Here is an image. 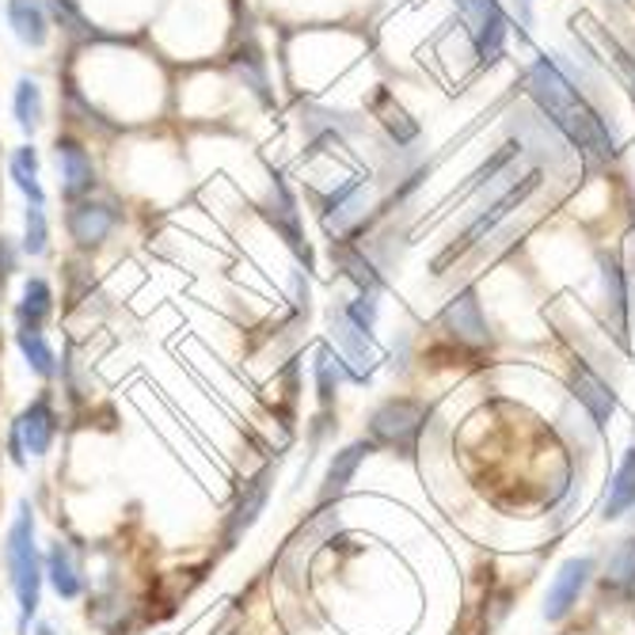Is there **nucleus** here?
Here are the masks:
<instances>
[{
  "instance_id": "1",
  "label": "nucleus",
  "mask_w": 635,
  "mask_h": 635,
  "mask_svg": "<svg viewBox=\"0 0 635 635\" xmlns=\"http://www.w3.org/2000/svg\"><path fill=\"white\" fill-rule=\"evenodd\" d=\"M529 96L537 99V107L548 115V123L568 137L571 145L590 149L602 160H608L616 152L608 126L582 103V96L571 88V81L560 73V65H555L552 57H537L533 68H529Z\"/></svg>"
},
{
  "instance_id": "2",
  "label": "nucleus",
  "mask_w": 635,
  "mask_h": 635,
  "mask_svg": "<svg viewBox=\"0 0 635 635\" xmlns=\"http://www.w3.org/2000/svg\"><path fill=\"white\" fill-rule=\"evenodd\" d=\"M4 568H8V582H12L15 605H20V632L28 635V624L39 616V605H42V586H46L31 502L15 506V518L4 533Z\"/></svg>"
},
{
  "instance_id": "3",
  "label": "nucleus",
  "mask_w": 635,
  "mask_h": 635,
  "mask_svg": "<svg viewBox=\"0 0 635 635\" xmlns=\"http://www.w3.org/2000/svg\"><path fill=\"white\" fill-rule=\"evenodd\" d=\"M426 426V403L411 400V396H392L384 403H377L369 411V442L384 445V449L411 457L419 449V437Z\"/></svg>"
},
{
  "instance_id": "4",
  "label": "nucleus",
  "mask_w": 635,
  "mask_h": 635,
  "mask_svg": "<svg viewBox=\"0 0 635 635\" xmlns=\"http://www.w3.org/2000/svg\"><path fill=\"white\" fill-rule=\"evenodd\" d=\"M123 221V210L115 202H103V199H81V202H68V213H65V229H68V240L76 247H99L107 244L110 233L118 229Z\"/></svg>"
},
{
  "instance_id": "5",
  "label": "nucleus",
  "mask_w": 635,
  "mask_h": 635,
  "mask_svg": "<svg viewBox=\"0 0 635 635\" xmlns=\"http://www.w3.org/2000/svg\"><path fill=\"white\" fill-rule=\"evenodd\" d=\"M271 491H274V468L267 465L263 472H255V476L247 479L244 491L236 495L233 510L225 514V533H221V540H225V548H236L240 540L252 533L255 521H260V514L267 510Z\"/></svg>"
},
{
  "instance_id": "6",
  "label": "nucleus",
  "mask_w": 635,
  "mask_h": 635,
  "mask_svg": "<svg viewBox=\"0 0 635 635\" xmlns=\"http://www.w3.org/2000/svg\"><path fill=\"white\" fill-rule=\"evenodd\" d=\"M12 426H15V434H20L28 457H34V461L46 457L57 442V408H54V400H50V392H39V396L12 419Z\"/></svg>"
},
{
  "instance_id": "7",
  "label": "nucleus",
  "mask_w": 635,
  "mask_h": 635,
  "mask_svg": "<svg viewBox=\"0 0 635 635\" xmlns=\"http://www.w3.org/2000/svg\"><path fill=\"white\" fill-rule=\"evenodd\" d=\"M42 571H46V586L54 590L62 602H81L88 594V574L81 568V555L73 552V544L54 540L42 552Z\"/></svg>"
},
{
  "instance_id": "8",
  "label": "nucleus",
  "mask_w": 635,
  "mask_h": 635,
  "mask_svg": "<svg viewBox=\"0 0 635 635\" xmlns=\"http://www.w3.org/2000/svg\"><path fill=\"white\" fill-rule=\"evenodd\" d=\"M54 160H57V176H62V199L65 202H81L96 191V165H92L88 149L73 137H57L54 145Z\"/></svg>"
},
{
  "instance_id": "9",
  "label": "nucleus",
  "mask_w": 635,
  "mask_h": 635,
  "mask_svg": "<svg viewBox=\"0 0 635 635\" xmlns=\"http://www.w3.org/2000/svg\"><path fill=\"white\" fill-rule=\"evenodd\" d=\"M331 331L335 339H339V350H342V362H347V373L350 381H369V373L377 369V362H381V350L373 347V335H362L354 328V324L347 320V316L339 313V308H331Z\"/></svg>"
},
{
  "instance_id": "10",
  "label": "nucleus",
  "mask_w": 635,
  "mask_h": 635,
  "mask_svg": "<svg viewBox=\"0 0 635 635\" xmlns=\"http://www.w3.org/2000/svg\"><path fill=\"white\" fill-rule=\"evenodd\" d=\"M457 8L465 12V20L472 23V39H476L479 46V57L487 62H495L502 50V39H506V15L502 8L495 4V0H457Z\"/></svg>"
},
{
  "instance_id": "11",
  "label": "nucleus",
  "mask_w": 635,
  "mask_h": 635,
  "mask_svg": "<svg viewBox=\"0 0 635 635\" xmlns=\"http://www.w3.org/2000/svg\"><path fill=\"white\" fill-rule=\"evenodd\" d=\"M590 574H594V560H590V555H574V560H568L560 571H555L552 586H548V597H544V621L555 624L571 613V605L579 602Z\"/></svg>"
},
{
  "instance_id": "12",
  "label": "nucleus",
  "mask_w": 635,
  "mask_h": 635,
  "mask_svg": "<svg viewBox=\"0 0 635 635\" xmlns=\"http://www.w3.org/2000/svg\"><path fill=\"white\" fill-rule=\"evenodd\" d=\"M442 324L445 331L453 335L457 342H468V347H487L491 331H487V320L479 313V301H476V289H461L442 313Z\"/></svg>"
},
{
  "instance_id": "13",
  "label": "nucleus",
  "mask_w": 635,
  "mask_h": 635,
  "mask_svg": "<svg viewBox=\"0 0 635 635\" xmlns=\"http://www.w3.org/2000/svg\"><path fill=\"white\" fill-rule=\"evenodd\" d=\"M15 316V331H42L54 316V289L42 274H31L23 278V289H20V301L12 308Z\"/></svg>"
},
{
  "instance_id": "14",
  "label": "nucleus",
  "mask_w": 635,
  "mask_h": 635,
  "mask_svg": "<svg viewBox=\"0 0 635 635\" xmlns=\"http://www.w3.org/2000/svg\"><path fill=\"white\" fill-rule=\"evenodd\" d=\"M373 449H377L373 442H354V445H347V449L335 453L331 465H328V472H324L320 491H316V506H320V510H324V506H331L342 491H347L350 479H354V472L362 468V461H366Z\"/></svg>"
},
{
  "instance_id": "15",
  "label": "nucleus",
  "mask_w": 635,
  "mask_h": 635,
  "mask_svg": "<svg viewBox=\"0 0 635 635\" xmlns=\"http://www.w3.org/2000/svg\"><path fill=\"white\" fill-rule=\"evenodd\" d=\"M274 233L289 244V252L297 255V260L308 263V244H305V229H301V213H297V199L289 194V187L282 183V176H274V202L267 210Z\"/></svg>"
},
{
  "instance_id": "16",
  "label": "nucleus",
  "mask_w": 635,
  "mask_h": 635,
  "mask_svg": "<svg viewBox=\"0 0 635 635\" xmlns=\"http://www.w3.org/2000/svg\"><path fill=\"white\" fill-rule=\"evenodd\" d=\"M4 15H8V28H12V34L23 46L42 50L50 42V15L42 0H8Z\"/></svg>"
},
{
  "instance_id": "17",
  "label": "nucleus",
  "mask_w": 635,
  "mask_h": 635,
  "mask_svg": "<svg viewBox=\"0 0 635 635\" xmlns=\"http://www.w3.org/2000/svg\"><path fill=\"white\" fill-rule=\"evenodd\" d=\"M571 392H574V400L590 411L594 426H608V419H613V411H616V396H613V389H608L602 377L590 373L586 366H579L571 373Z\"/></svg>"
},
{
  "instance_id": "18",
  "label": "nucleus",
  "mask_w": 635,
  "mask_h": 635,
  "mask_svg": "<svg viewBox=\"0 0 635 635\" xmlns=\"http://www.w3.org/2000/svg\"><path fill=\"white\" fill-rule=\"evenodd\" d=\"M88 624H92V628H99L103 635L130 632L134 628V602L118 594V590L88 597Z\"/></svg>"
},
{
  "instance_id": "19",
  "label": "nucleus",
  "mask_w": 635,
  "mask_h": 635,
  "mask_svg": "<svg viewBox=\"0 0 635 635\" xmlns=\"http://www.w3.org/2000/svg\"><path fill=\"white\" fill-rule=\"evenodd\" d=\"M537 179H540V176H529L526 183H521V187H514V191L506 194V199H499V202H495L491 210H487L484 218H479L476 225L468 229V233H465V240H461L457 247H449V255H445V260H453V255H457V252H465V247H472V244H476V240H484V233H491V229L499 225V221L506 218V213H510L514 205H521V199H526V194L533 191V187H537ZM445 260H442V263H445Z\"/></svg>"
},
{
  "instance_id": "20",
  "label": "nucleus",
  "mask_w": 635,
  "mask_h": 635,
  "mask_svg": "<svg viewBox=\"0 0 635 635\" xmlns=\"http://www.w3.org/2000/svg\"><path fill=\"white\" fill-rule=\"evenodd\" d=\"M15 347H20L23 362L34 377H42V381H54L57 373H62V362H57V350L50 347L46 331H15Z\"/></svg>"
},
{
  "instance_id": "21",
  "label": "nucleus",
  "mask_w": 635,
  "mask_h": 635,
  "mask_svg": "<svg viewBox=\"0 0 635 635\" xmlns=\"http://www.w3.org/2000/svg\"><path fill=\"white\" fill-rule=\"evenodd\" d=\"M313 377H316V396H320V408L331 411L335 396H339V384L347 381V362L339 358V350L331 347H316V362H313Z\"/></svg>"
},
{
  "instance_id": "22",
  "label": "nucleus",
  "mask_w": 635,
  "mask_h": 635,
  "mask_svg": "<svg viewBox=\"0 0 635 635\" xmlns=\"http://www.w3.org/2000/svg\"><path fill=\"white\" fill-rule=\"evenodd\" d=\"M8 179L28 194L31 205L46 202V191H42L39 183V152H34V145H20V149L8 157Z\"/></svg>"
},
{
  "instance_id": "23",
  "label": "nucleus",
  "mask_w": 635,
  "mask_h": 635,
  "mask_svg": "<svg viewBox=\"0 0 635 635\" xmlns=\"http://www.w3.org/2000/svg\"><path fill=\"white\" fill-rule=\"evenodd\" d=\"M12 115L15 123H20L23 134H34L42 126V115H46V103H42V88L39 81H31V76H20L15 81V92H12Z\"/></svg>"
},
{
  "instance_id": "24",
  "label": "nucleus",
  "mask_w": 635,
  "mask_h": 635,
  "mask_svg": "<svg viewBox=\"0 0 635 635\" xmlns=\"http://www.w3.org/2000/svg\"><path fill=\"white\" fill-rule=\"evenodd\" d=\"M635 506V449L624 453L621 468H616L613 484H608V495H605V521L621 518V514H628Z\"/></svg>"
},
{
  "instance_id": "25",
  "label": "nucleus",
  "mask_w": 635,
  "mask_h": 635,
  "mask_svg": "<svg viewBox=\"0 0 635 635\" xmlns=\"http://www.w3.org/2000/svg\"><path fill=\"white\" fill-rule=\"evenodd\" d=\"M233 65H236V73H240V81H244V88H252L255 96H260L263 107H274V96H271V81H267V65H263V57H260V50H247V57L240 54L233 57Z\"/></svg>"
},
{
  "instance_id": "26",
  "label": "nucleus",
  "mask_w": 635,
  "mask_h": 635,
  "mask_svg": "<svg viewBox=\"0 0 635 635\" xmlns=\"http://www.w3.org/2000/svg\"><path fill=\"white\" fill-rule=\"evenodd\" d=\"M20 252L31 255V260H42V255L50 252V221H46V210H42V205H28Z\"/></svg>"
},
{
  "instance_id": "27",
  "label": "nucleus",
  "mask_w": 635,
  "mask_h": 635,
  "mask_svg": "<svg viewBox=\"0 0 635 635\" xmlns=\"http://www.w3.org/2000/svg\"><path fill=\"white\" fill-rule=\"evenodd\" d=\"M46 4V15L54 23H62L65 31H73V34H84V39H92V23H88V15L81 12V4L76 0H42Z\"/></svg>"
},
{
  "instance_id": "28",
  "label": "nucleus",
  "mask_w": 635,
  "mask_h": 635,
  "mask_svg": "<svg viewBox=\"0 0 635 635\" xmlns=\"http://www.w3.org/2000/svg\"><path fill=\"white\" fill-rule=\"evenodd\" d=\"M605 579L624 590L635 586V540H621V544H616V552L608 555Z\"/></svg>"
},
{
  "instance_id": "29",
  "label": "nucleus",
  "mask_w": 635,
  "mask_h": 635,
  "mask_svg": "<svg viewBox=\"0 0 635 635\" xmlns=\"http://www.w3.org/2000/svg\"><path fill=\"white\" fill-rule=\"evenodd\" d=\"M342 316H347L350 324H354L362 335H373L377 328V313H381V301H377V294H358L354 301H347L339 308Z\"/></svg>"
},
{
  "instance_id": "30",
  "label": "nucleus",
  "mask_w": 635,
  "mask_h": 635,
  "mask_svg": "<svg viewBox=\"0 0 635 635\" xmlns=\"http://www.w3.org/2000/svg\"><path fill=\"white\" fill-rule=\"evenodd\" d=\"M602 278H605V297L616 313V328H624V320H628V286H624V274L616 263H605Z\"/></svg>"
},
{
  "instance_id": "31",
  "label": "nucleus",
  "mask_w": 635,
  "mask_h": 635,
  "mask_svg": "<svg viewBox=\"0 0 635 635\" xmlns=\"http://www.w3.org/2000/svg\"><path fill=\"white\" fill-rule=\"evenodd\" d=\"M339 263H342V271H347L350 278L358 282V289H362V294H381V274L373 271V263H369L366 255L342 252Z\"/></svg>"
},
{
  "instance_id": "32",
  "label": "nucleus",
  "mask_w": 635,
  "mask_h": 635,
  "mask_svg": "<svg viewBox=\"0 0 635 635\" xmlns=\"http://www.w3.org/2000/svg\"><path fill=\"white\" fill-rule=\"evenodd\" d=\"M602 42H605L608 54H613L616 68H621V73H624V81H628V92H632V99H635V57L621 46V42L613 39V34H605V31H602Z\"/></svg>"
},
{
  "instance_id": "33",
  "label": "nucleus",
  "mask_w": 635,
  "mask_h": 635,
  "mask_svg": "<svg viewBox=\"0 0 635 635\" xmlns=\"http://www.w3.org/2000/svg\"><path fill=\"white\" fill-rule=\"evenodd\" d=\"M20 247L12 244V236L0 233V286H4L8 278H12L15 271H20Z\"/></svg>"
},
{
  "instance_id": "34",
  "label": "nucleus",
  "mask_w": 635,
  "mask_h": 635,
  "mask_svg": "<svg viewBox=\"0 0 635 635\" xmlns=\"http://www.w3.org/2000/svg\"><path fill=\"white\" fill-rule=\"evenodd\" d=\"M4 453H8V461H12L15 468H28V449H23V442H20V434H15V426L8 423V434H4Z\"/></svg>"
},
{
  "instance_id": "35",
  "label": "nucleus",
  "mask_w": 635,
  "mask_h": 635,
  "mask_svg": "<svg viewBox=\"0 0 635 635\" xmlns=\"http://www.w3.org/2000/svg\"><path fill=\"white\" fill-rule=\"evenodd\" d=\"M31 635H57V628H54V624H46V621H39L31 628Z\"/></svg>"
}]
</instances>
